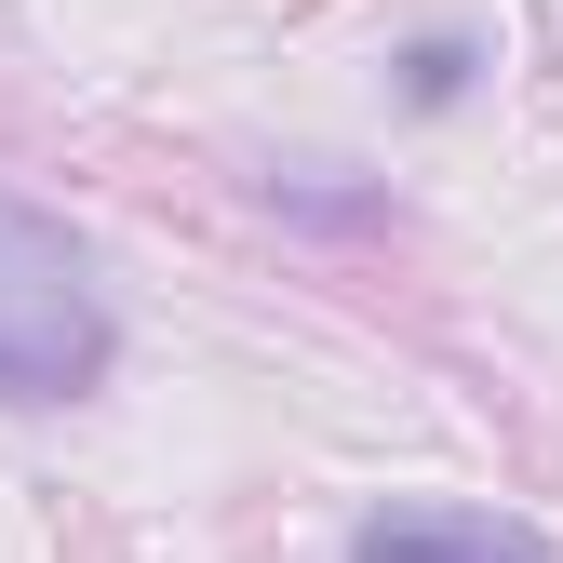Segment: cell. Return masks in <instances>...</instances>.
<instances>
[{
    "mask_svg": "<svg viewBox=\"0 0 563 563\" xmlns=\"http://www.w3.org/2000/svg\"><path fill=\"white\" fill-rule=\"evenodd\" d=\"M349 563H550V550L497 510H376L349 537Z\"/></svg>",
    "mask_w": 563,
    "mask_h": 563,
    "instance_id": "obj_2",
    "label": "cell"
},
{
    "mask_svg": "<svg viewBox=\"0 0 563 563\" xmlns=\"http://www.w3.org/2000/svg\"><path fill=\"white\" fill-rule=\"evenodd\" d=\"M95 376H108V309L81 242L0 188V402H81Z\"/></svg>",
    "mask_w": 563,
    "mask_h": 563,
    "instance_id": "obj_1",
    "label": "cell"
}]
</instances>
